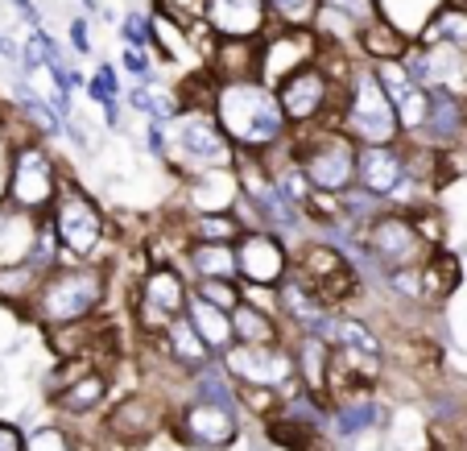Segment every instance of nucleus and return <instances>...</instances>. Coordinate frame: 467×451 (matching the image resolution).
Returning a JSON list of instances; mask_svg holds the SVG:
<instances>
[{
  "label": "nucleus",
  "instance_id": "obj_1",
  "mask_svg": "<svg viewBox=\"0 0 467 451\" xmlns=\"http://www.w3.org/2000/svg\"><path fill=\"white\" fill-rule=\"evenodd\" d=\"M207 104H212L220 129L228 133V142L236 145V153L274 158L294 137V124L285 121L277 88H269L265 79H215Z\"/></svg>",
  "mask_w": 467,
  "mask_h": 451
},
{
  "label": "nucleus",
  "instance_id": "obj_2",
  "mask_svg": "<svg viewBox=\"0 0 467 451\" xmlns=\"http://www.w3.org/2000/svg\"><path fill=\"white\" fill-rule=\"evenodd\" d=\"M112 294V261H62L42 278L26 319L42 331L71 328L83 319H96Z\"/></svg>",
  "mask_w": 467,
  "mask_h": 451
},
{
  "label": "nucleus",
  "instance_id": "obj_3",
  "mask_svg": "<svg viewBox=\"0 0 467 451\" xmlns=\"http://www.w3.org/2000/svg\"><path fill=\"white\" fill-rule=\"evenodd\" d=\"M166 150H161V166L182 183L191 174L203 170H232L236 166V145L228 142V133L220 129L212 104H186L174 121L161 124Z\"/></svg>",
  "mask_w": 467,
  "mask_h": 451
},
{
  "label": "nucleus",
  "instance_id": "obj_4",
  "mask_svg": "<svg viewBox=\"0 0 467 451\" xmlns=\"http://www.w3.org/2000/svg\"><path fill=\"white\" fill-rule=\"evenodd\" d=\"M336 124L352 137L356 145H389V142H406L397 112L389 104L385 88H380V75L372 62H356V71L344 83V100H339Z\"/></svg>",
  "mask_w": 467,
  "mask_h": 451
},
{
  "label": "nucleus",
  "instance_id": "obj_5",
  "mask_svg": "<svg viewBox=\"0 0 467 451\" xmlns=\"http://www.w3.org/2000/svg\"><path fill=\"white\" fill-rule=\"evenodd\" d=\"M54 236L62 245V261H99V253L112 240V215L104 212L88 186H79L71 174L62 183L58 199L50 207Z\"/></svg>",
  "mask_w": 467,
  "mask_h": 451
},
{
  "label": "nucleus",
  "instance_id": "obj_6",
  "mask_svg": "<svg viewBox=\"0 0 467 451\" xmlns=\"http://www.w3.org/2000/svg\"><path fill=\"white\" fill-rule=\"evenodd\" d=\"M62 183H67V174H62L58 158L50 153V145H46L42 137H34V133L13 137L5 204L21 207V212H29V215H50Z\"/></svg>",
  "mask_w": 467,
  "mask_h": 451
},
{
  "label": "nucleus",
  "instance_id": "obj_7",
  "mask_svg": "<svg viewBox=\"0 0 467 451\" xmlns=\"http://www.w3.org/2000/svg\"><path fill=\"white\" fill-rule=\"evenodd\" d=\"M290 153L306 178L315 183V191L327 195H344L356 186V153L360 145L339 129V124H310V129H294Z\"/></svg>",
  "mask_w": 467,
  "mask_h": 451
},
{
  "label": "nucleus",
  "instance_id": "obj_8",
  "mask_svg": "<svg viewBox=\"0 0 467 451\" xmlns=\"http://www.w3.org/2000/svg\"><path fill=\"white\" fill-rule=\"evenodd\" d=\"M186 302H191L186 269L178 261H153L129 299V315H132L137 336L158 340L178 315H186Z\"/></svg>",
  "mask_w": 467,
  "mask_h": 451
},
{
  "label": "nucleus",
  "instance_id": "obj_9",
  "mask_svg": "<svg viewBox=\"0 0 467 451\" xmlns=\"http://www.w3.org/2000/svg\"><path fill=\"white\" fill-rule=\"evenodd\" d=\"M277 100H282V112L294 129L336 124L339 100H344V83L315 58V62H306V67H298V71L277 88Z\"/></svg>",
  "mask_w": 467,
  "mask_h": 451
},
{
  "label": "nucleus",
  "instance_id": "obj_10",
  "mask_svg": "<svg viewBox=\"0 0 467 451\" xmlns=\"http://www.w3.org/2000/svg\"><path fill=\"white\" fill-rule=\"evenodd\" d=\"M220 361L240 390H277V393L302 390L290 340L285 344H232Z\"/></svg>",
  "mask_w": 467,
  "mask_h": 451
},
{
  "label": "nucleus",
  "instance_id": "obj_11",
  "mask_svg": "<svg viewBox=\"0 0 467 451\" xmlns=\"http://www.w3.org/2000/svg\"><path fill=\"white\" fill-rule=\"evenodd\" d=\"M236 261H240V282L265 286V290H277V286L294 274V248L285 245V236H277L274 228L240 232Z\"/></svg>",
  "mask_w": 467,
  "mask_h": 451
},
{
  "label": "nucleus",
  "instance_id": "obj_12",
  "mask_svg": "<svg viewBox=\"0 0 467 451\" xmlns=\"http://www.w3.org/2000/svg\"><path fill=\"white\" fill-rule=\"evenodd\" d=\"M174 431L191 451H228L240 439V406L186 398L174 418Z\"/></svg>",
  "mask_w": 467,
  "mask_h": 451
},
{
  "label": "nucleus",
  "instance_id": "obj_13",
  "mask_svg": "<svg viewBox=\"0 0 467 451\" xmlns=\"http://www.w3.org/2000/svg\"><path fill=\"white\" fill-rule=\"evenodd\" d=\"M414 174V142H389V145H360L356 153V186L368 195L385 199Z\"/></svg>",
  "mask_w": 467,
  "mask_h": 451
},
{
  "label": "nucleus",
  "instance_id": "obj_14",
  "mask_svg": "<svg viewBox=\"0 0 467 451\" xmlns=\"http://www.w3.org/2000/svg\"><path fill=\"white\" fill-rule=\"evenodd\" d=\"M406 71L422 83L426 91H451L467 96V50L442 42H418L406 50Z\"/></svg>",
  "mask_w": 467,
  "mask_h": 451
},
{
  "label": "nucleus",
  "instance_id": "obj_15",
  "mask_svg": "<svg viewBox=\"0 0 467 451\" xmlns=\"http://www.w3.org/2000/svg\"><path fill=\"white\" fill-rule=\"evenodd\" d=\"M318 46H323L318 34L294 29V26H282V29H274V34H265L261 37V75H256V79H265L269 88H282L298 67L318 58Z\"/></svg>",
  "mask_w": 467,
  "mask_h": 451
},
{
  "label": "nucleus",
  "instance_id": "obj_16",
  "mask_svg": "<svg viewBox=\"0 0 467 451\" xmlns=\"http://www.w3.org/2000/svg\"><path fill=\"white\" fill-rule=\"evenodd\" d=\"M380 75V88H385L389 104L397 112V124L406 137H418L426 124V112H431V91L406 71V62H372Z\"/></svg>",
  "mask_w": 467,
  "mask_h": 451
},
{
  "label": "nucleus",
  "instance_id": "obj_17",
  "mask_svg": "<svg viewBox=\"0 0 467 451\" xmlns=\"http://www.w3.org/2000/svg\"><path fill=\"white\" fill-rule=\"evenodd\" d=\"M182 191V215H212V212H232L240 199V178L232 170H203L178 183Z\"/></svg>",
  "mask_w": 467,
  "mask_h": 451
},
{
  "label": "nucleus",
  "instance_id": "obj_18",
  "mask_svg": "<svg viewBox=\"0 0 467 451\" xmlns=\"http://www.w3.org/2000/svg\"><path fill=\"white\" fill-rule=\"evenodd\" d=\"M207 29L223 37V42H256L265 37V21H269V5L265 0H207Z\"/></svg>",
  "mask_w": 467,
  "mask_h": 451
},
{
  "label": "nucleus",
  "instance_id": "obj_19",
  "mask_svg": "<svg viewBox=\"0 0 467 451\" xmlns=\"http://www.w3.org/2000/svg\"><path fill=\"white\" fill-rule=\"evenodd\" d=\"M385 423V406L377 402V393H356V398H344V402H331L327 406V435L336 443H352V439H364L368 431Z\"/></svg>",
  "mask_w": 467,
  "mask_h": 451
},
{
  "label": "nucleus",
  "instance_id": "obj_20",
  "mask_svg": "<svg viewBox=\"0 0 467 451\" xmlns=\"http://www.w3.org/2000/svg\"><path fill=\"white\" fill-rule=\"evenodd\" d=\"M161 426V402L150 393H124L112 410H108V435L124 443H141Z\"/></svg>",
  "mask_w": 467,
  "mask_h": 451
},
{
  "label": "nucleus",
  "instance_id": "obj_21",
  "mask_svg": "<svg viewBox=\"0 0 467 451\" xmlns=\"http://www.w3.org/2000/svg\"><path fill=\"white\" fill-rule=\"evenodd\" d=\"M158 352L166 356V364H174L182 377H191V372H199L203 364L215 361V352L207 348V340L194 331V323L186 315H178L174 323L158 336Z\"/></svg>",
  "mask_w": 467,
  "mask_h": 451
},
{
  "label": "nucleus",
  "instance_id": "obj_22",
  "mask_svg": "<svg viewBox=\"0 0 467 451\" xmlns=\"http://www.w3.org/2000/svg\"><path fill=\"white\" fill-rule=\"evenodd\" d=\"M232 328H236V344H285L290 340L285 319L277 315V290L274 302H253V299L240 302L232 310Z\"/></svg>",
  "mask_w": 467,
  "mask_h": 451
},
{
  "label": "nucleus",
  "instance_id": "obj_23",
  "mask_svg": "<svg viewBox=\"0 0 467 451\" xmlns=\"http://www.w3.org/2000/svg\"><path fill=\"white\" fill-rule=\"evenodd\" d=\"M178 266L191 274V282H240L236 245H212V240H186Z\"/></svg>",
  "mask_w": 467,
  "mask_h": 451
},
{
  "label": "nucleus",
  "instance_id": "obj_24",
  "mask_svg": "<svg viewBox=\"0 0 467 451\" xmlns=\"http://www.w3.org/2000/svg\"><path fill=\"white\" fill-rule=\"evenodd\" d=\"M37 228H42V215H29L13 204H0V269L29 261Z\"/></svg>",
  "mask_w": 467,
  "mask_h": 451
},
{
  "label": "nucleus",
  "instance_id": "obj_25",
  "mask_svg": "<svg viewBox=\"0 0 467 451\" xmlns=\"http://www.w3.org/2000/svg\"><path fill=\"white\" fill-rule=\"evenodd\" d=\"M418 269H422V302H426V310L442 307V302L459 290V282H463V266H459V257L447 253V248H434Z\"/></svg>",
  "mask_w": 467,
  "mask_h": 451
},
{
  "label": "nucleus",
  "instance_id": "obj_26",
  "mask_svg": "<svg viewBox=\"0 0 467 451\" xmlns=\"http://www.w3.org/2000/svg\"><path fill=\"white\" fill-rule=\"evenodd\" d=\"M186 319L194 323V331L207 340V348H212L215 356H223L232 344H236V328H232V310L215 307V302L199 299V294L191 290V302H186Z\"/></svg>",
  "mask_w": 467,
  "mask_h": 451
},
{
  "label": "nucleus",
  "instance_id": "obj_27",
  "mask_svg": "<svg viewBox=\"0 0 467 451\" xmlns=\"http://www.w3.org/2000/svg\"><path fill=\"white\" fill-rule=\"evenodd\" d=\"M108 390H112L108 372H104V369H88L83 377H75L62 393H54V406H58L62 414H71V418L96 414V410L108 402Z\"/></svg>",
  "mask_w": 467,
  "mask_h": 451
},
{
  "label": "nucleus",
  "instance_id": "obj_28",
  "mask_svg": "<svg viewBox=\"0 0 467 451\" xmlns=\"http://www.w3.org/2000/svg\"><path fill=\"white\" fill-rule=\"evenodd\" d=\"M42 269L34 266V261H21V266H5L0 269V302L5 307H17L21 315L29 310V302H34L37 286H42Z\"/></svg>",
  "mask_w": 467,
  "mask_h": 451
},
{
  "label": "nucleus",
  "instance_id": "obj_29",
  "mask_svg": "<svg viewBox=\"0 0 467 451\" xmlns=\"http://www.w3.org/2000/svg\"><path fill=\"white\" fill-rule=\"evenodd\" d=\"M88 100L99 108V116H104L108 129H116V124H120V112H124V88H120V75H116V67L99 62V71L88 79Z\"/></svg>",
  "mask_w": 467,
  "mask_h": 451
},
{
  "label": "nucleus",
  "instance_id": "obj_30",
  "mask_svg": "<svg viewBox=\"0 0 467 451\" xmlns=\"http://www.w3.org/2000/svg\"><path fill=\"white\" fill-rule=\"evenodd\" d=\"M178 228L186 232V240H212V245H236L240 240V220L232 212H212V215H182Z\"/></svg>",
  "mask_w": 467,
  "mask_h": 451
},
{
  "label": "nucleus",
  "instance_id": "obj_31",
  "mask_svg": "<svg viewBox=\"0 0 467 451\" xmlns=\"http://www.w3.org/2000/svg\"><path fill=\"white\" fill-rule=\"evenodd\" d=\"M360 50L368 62H401L410 50V42L401 34H397L393 26H385V21H368V29H360Z\"/></svg>",
  "mask_w": 467,
  "mask_h": 451
},
{
  "label": "nucleus",
  "instance_id": "obj_32",
  "mask_svg": "<svg viewBox=\"0 0 467 451\" xmlns=\"http://www.w3.org/2000/svg\"><path fill=\"white\" fill-rule=\"evenodd\" d=\"M422 42H442V46H459V50H467V9L451 5V9L434 13V21L426 26Z\"/></svg>",
  "mask_w": 467,
  "mask_h": 451
},
{
  "label": "nucleus",
  "instance_id": "obj_33",
  "mask_svg": "<svg viewBox=\"0 0 467 451\" xmlns=\"http://www.w3.org/2000/svg\"><path fill=\"white\" fill-rule=\"evenodd\" d=\"M269 5V17H277L282 26H294V29H310L315 26V13L323 0H265Z\"/></svg>",
  "mask_w": 467,
  "mask_h": 451
},
{
  "label": "nucleus",
  "instance_id": "obj_34",
  "mask_svg": "<svg viewBox=\"0 0 467 451\" xmlns=\"http://www.w3.org/2000/svg\"><path fill=\"white\" fill-rule=\"evenodd\" d=\"M26 451H75V435L54 423L34 426V431L26 435Z\"/></svg>",
  "mask_w": 467,
  "mask_h": 451
},
{
  "label": "nucleus",
  "instance_id": "obj_35",
  "mask_svg": "<svg viewBox=\"0 0 467 451\" xmlns=\"http://www.w3.org/2000/svg\"><path fill=\"white\" fill-rule=\"evenodd\" d=\"M191 290L199 294V299L223 307V310H236L240 302H244V286L240 282H191Z\"/></svg>",
  "mask_w": 467,
  "mask_h": 451
},
{
  "label": "nucleus",
  "instance_id": "obj_36",
  "mask_svg": "<svg viewBox=\"0 0 467 451\" xmlns=\"http://www.w3.org/2000/svg\"><path fill=\"white\" fill-rule=\"evenodd\" d=\"M120 67H124V75H129L132 83H153V79H158V75H153L150 46H124V50H120Z\"/></svg>",
  "mask_w": 467,
  "mask_h": 451
},
{
  "label": "nucleus",
  "instance_id": "obj_37",
  "mask_svg": "<svg viewBox=\"0 0 467 451\" xmlns=\"http://www.w3.org/2000/svg\"><path fill=\"white\" fill-rule=\"evenodd\" d=\"M323 5H331V9H344L348 17H356L364 26V21H377V0H323Z\"/></svg>",
  "mask_w": 467,
  "mask_h": 451
},
{
  "label": "nucleus",
  "instance_id": "obj_38",
  "mask_svg": "<svg viewBox=\"0 0 467 451\" xmlns=\"http://www.w3.org/2000/svg\"><path fill=\"white\" fill-rule=\"evenodd\" d=\"M0 451H26V431L17 423H5L0 418Z\"/></svg>",
  "mask_w": 467,
  "mask_h": 451
},
{
  "label": "nucleus",
  "instance_id": "obj_39",
  "mask_svg": "<svg viewBox=\"0 0 467 451\" xmlns=\"http://www.w3.org/2000/svg\"><path fill=\"white\" fill-rule=\"evenodd\" d=\"M71 46H75V50H79V54H91V37H88V21H83V17H75V21H71Z\"/></svg>",
  "mask_w": 467,
  "mask_h": 451
},
{
  "label": "nucleus",
  "instance_id": "obj_40",
  "mask_svg": "<svg viewBox=\"0 0 467 451\" xmlns=\"http://www.w3.org/2000/svg\"><path fill=\"white\" fill-rule=\"evenodd\" d=\"M9 145H0V204H5V183H9Z\"/></svg>",
  "mask_w": 467,
  "mask_h": 451
},
{
  "label": "nucleus",
  "instance_id": "obj_41",
  "mask_svg": "<svg viewBox=\"0 0 467 451\" xmlns=\"http://www.w3.org/2000/svg\"><path fill=\"white\" fill-rule=\"evenodd\" d=\"M75 451H91V443H75Z\"/></svg>",
  "mask_w": 467,
  "mask_h": 451
}]
</instances>
